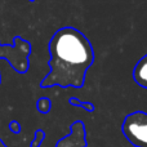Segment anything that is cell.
<instances>
[{"label":"cell","instance_id":"cell-1","mask_svg":"<svg viewBox=\"0 0 147 147\" xmlns=\"http://www.w3.org/2000/svg\"><path fill=\"white\" fill-rule=\"evenodd\" d=\"M48 49L51 71L40 81V88H83L86 72L94 63L90 40L80 30L65 26L52 35Z\"/></svg>","mask_w":147,"mask_h":147},{"label":"cell","instance_id":"cell-2","mask_svg":"<svg viewBox=\"0 0 147 147\" xmlns=\"http://www.w3.org/2000/svg\"><path fill=\"white\" fill-rule=\"evenodd\" d=\"M31 44L21 36H14L10 44L0 43V59H5L18 74H26L30 69ZM1 84V75H0Z\"/></svg>","mask_w":147,"mask_h":147},{"label":"cell","instance_id":"cell-3","mask_svg":"<svg viewBox=\"0 0 147 147\" xmlns=\"http://www.w3.org/2000/svg\"><path fill=\"white\" fill-rule=\"evenodd\" d=\"M121 130L134 147H147V112L134 111L127 115L123 120Z\"/></svg>","mask_w":147,"mask_h":147},{"label":"cell","instance_id":"cell-4","mask_svg":"<svg viewBox=\"0 0 147 147\" xmlns=\"http://www.w3.org/2000/svg\"><path fill=\"white\" fill-rule=\"evenodd\" d=\"M54 147H88L86 129L81 120H75L71 124L70 134L62 137Z\"/></svg>","mask_w":147,"mask_h":147},{"label":"cell","instance_id":"cell-5","mask_svg":"<svg viewBox=\"0 0 147 147\" xmlns=\"http://www.w3.org/2000/svg\"><path fill=\"white\" fill-rule=\"evenodd\" d=\"M133 80L141 88L147 89V54L138 59L133 69Z\"/></svg>","mask_w":147,"mask_h":147},{"label":"cell","instance_id":"cell-6","mask_svg":"<svg viewBox=\"0 0 147 147\" xmlns=\"http://www.w3.org/2000/svg\"><path fill=\"white\" fill-rule=\"evenodd\" d=\"M36 109L43 115L49 114L52 110V101L48 97H41V98H39L38 102H36Z\"/></svg>","mask_w":147,"mask_h":147},{"label":"cell","instance_id":"cell-7","mask_svg":"<svg viewBox=\"0 0 147 147\" xmlns=\"http://www.w3.org/2000/svg\"><path fill=\"white\" fill-rule=\"evenodd\" d=\"M69 103L71 105V106H74V107H81V109H84L85 111H88V112H93L94 111V105L92 103V102L80 101V99L76 98V97H71V98L69 99Z\"/></svg>","mask_w":147,"mask_h":147},{"label":"cell","instance_id":"cell-8","mask_svg":"<svg viewBox=\"0 0 147 147\" xmlns=\"http://www.w3.org/2000/svg\"><path fill=\"white\" fill-rule=\"evenodd\" d=\"M44 140H45V132L43 129H36L34 133V140L30 143V147H40Z\"/></svg>","mask_w":147,"mask_h":147},{"label":"cell","instance_id":"cell-9","mask_svg":"<svg viewBox=\"0 0 147 147\" xmlns=\"http://www.w3.org/2000/svg\"><path fill=\"white\" fill-rule=\"evenodd\" d=\"M8 128H9V130L13 133V134H20L21 130H22L20 121H17V120H12V121L8 124Z\"/></svg>","mask_w":147,"mask_h":147},{"label":"cell","instance_id":"cell-10","mask_svg":"<svg viewBox=\"0 0 147 147\" xmlns=\"http://www.w3.org/2000/svg\"><path fill=\"white\" fill-rule=\"evenodd\" d=\"M0 147H8L7 145H5V142H4V141L1 140V138H0Z\"/></svg>","mask_w":147,"mask_h":147},{"label":"cell","instance_id":"cell-11","mask_svg":"<svg viewBox=\"0 0 147 147\" xmlns=\"http://www.w3.org/2000/svg\"><path fill=\"white\" fill-rule=\"evenodd\" d=\"M27 1H35V0H27Z\"/></svg>","mask_w":147,"mask_h":147}]
</instances>
